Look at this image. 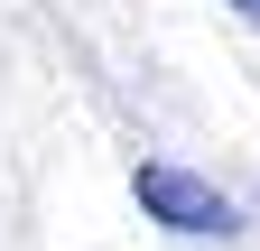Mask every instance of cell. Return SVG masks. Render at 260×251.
<instances>
[{"instance_id":"7a4b0ae2","label":"cell","mask_w":260,"mask_h":251,"mask_svg":"<svg viewBox=\"0 0 260 251\" xmlns=\"http://www.w3.org/2000/svg\"><path fill=\"white\" fill-rule=\"evenodd\" d=\"M233 10H242V19H251V28H260V0H233Z\"/></svg>"},{"instance_id":"6da1fadb","label":"cell","mask_w":260,"mask_h":251,"mask_svg":"<svg viewBox=\"0 0 260 251\" xmlns=\"http://www.w3.org/2000/svg\"><path fill=\"white\" fill-rule=\"evenodd\" d=\"M130 196H140L149 224H168V233H186V242H233V233H242L233 196H214V186L195 177V168H177V159H140V168H130Z\"/></svg>"}]
</instances>
